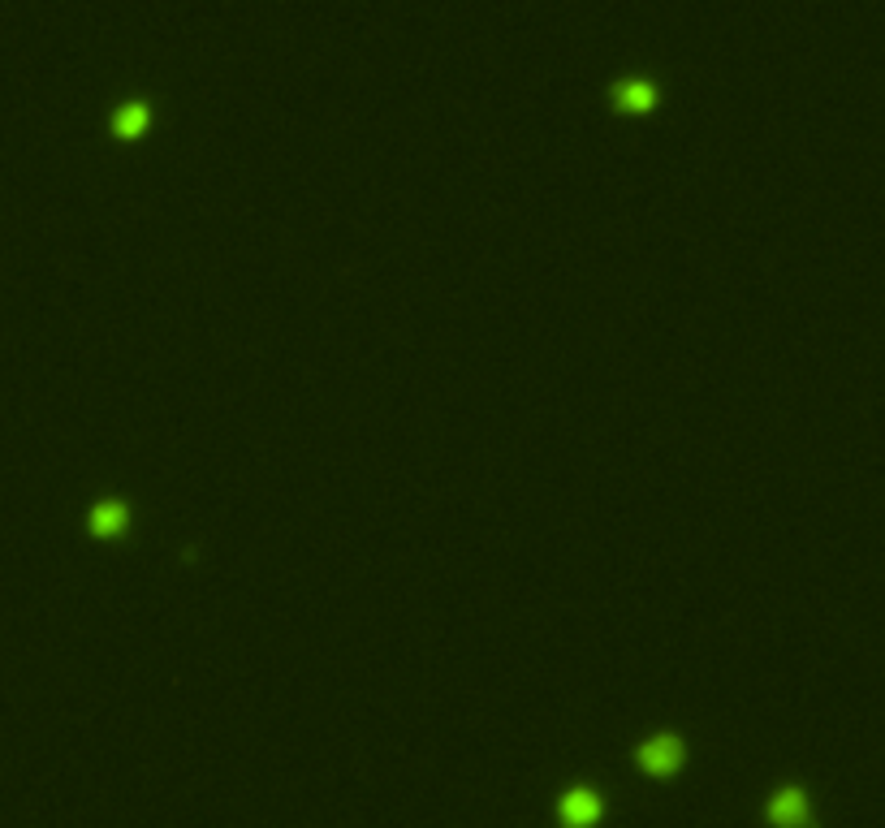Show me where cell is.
<instances>
[{
  "mask_svg": "<svg viewBox=\"0 0 885 828\" xmlns=\"http://www.w3.org/2000/svg\"><path fill=\"white\" fill-rule=\"evenodd\" d=\"M121 522H126V505H121V501H100L91 509V527L95 531H117Z\"/></svg>",
  "mask_w": 885,
  "mask_h": 828,
  "instance_id": "4",
  "label": "cell"
},
{
  "mask_svg": "<svg viewBox=\"0 0 885 828\" xmlns=\"http://www.w3.org/2000/svg\"><path fill=\"white\" fill-rule=\"evenodd\" d=\"M769 816L778 820V824H799V820H808V798H803V790H795V785H786V790L773 794Z\"/></svg>",
  "mask_w": 885,
  "mask_h": 828,
  "instance_id": "2",
  "label": "cell"
},
{
  "mask_svg": "<svg viewBox=\"0 0 885 828\" xmlns=\"http://www.w3.org/2000/svg\"><path fill=\"white\" fill-rule=\"evenodd\" d=\"M618 95H622V104H648L652 100V82L648 78H626L618 87Z\"/></svg>",
  "mask_w": 885,
  "mask_h": 828,
  "instance_id": "6",
  "label": "cell"
},
{
  "mask_svg": "<svg viewBox=\"0 0 885 828\" xmlns=\"http://www.w3.org/2000/svg\"><path fill=\"white\" fill-rule=\"evenodd\" d=\"M596 811H601V798H596V790H588V785L562 794V820L566 824H588Z\"/></svg>",
  "mask_w": 885,
  "mask_h": 828,
  "instance_id": "3",
  "label": "cell"
},
{
  "mask_svg": "<svg viewBox=\"0 0 885 828\" xmlns=\"http://www.w3.org/2000/svg\"><path fill=\"white\" fill-rule=\"evenodd\" d=\"M143 121H147V104H143V100H126V104H121V108H117V117H113V126H117L121 134H134V130H139V126H143Z\"/></svg>",
  "mask_w": 885,
  "mask_h": 828,
  "instance_id": "5",
  "label": "cell"
},
{
  "mask_svg": "<svg viewBox=\"0 0 885 828\" xmlns=\"http://www.w3.org/2000/svg\"><path fill=\"white\" fill-rule=\"evenodd\" d=\"M639 759H644L648 768L665 772V768H674L678 759H683V742H678L674 734H657V738H648L644 747H639Z\"/></svg>",
  "mask_w": 885,
  "mask_h": 828,
  "instance_id": "1",
  "label": "cell"
}]
</instances>
